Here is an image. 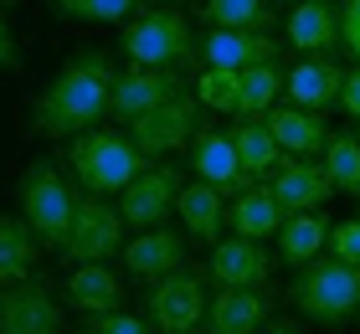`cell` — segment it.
I'll list each match as a JSON object with an SVG mask.
<instances>
[{
	"label": "cell",
	"instance_id": "cell-1",
	"mask_svg": "<svg viewBox=\"0 0 360 334\" xmlns=\"http://www.w3.org/2000/svg\"><path fill=\"white\" fill-rule=\"evenodd\" d=\"M113 82H119V72H113V62L103 52L72 57L46 82V93L31 103V129L46 134V139H77V134H88L108 113Z\"/></svg>",
	"mask_w": 360,
	"mask_h": 334
},
{
	"label": "cell",
	"instance_id": "cell-2",
	"mask_svg": "<svg viewBox=\"0 0 360 334\" xmlns=\"http://www.w3.org/2000/svg\"><path fill=\"white\" fill-rule=\"evenodd\" d=\"M68 165H72L77 186L88 195H119L150 160H144L139 144L124 139L119 129H88V134H77L68 144Z\"/></svg>",
	"mask_w": 360,
	"mask_h": 334
},
{
	"label": "cell",
	"instance_id": "cell-3",
	"mask_svg": "<svg viewBox=\"0 0 360 334\" xmlns=\"http://www.w3.org/2000/svg\"><path fill=\"white\" fill-rule=\"evenodd\" d=\"M21 216L26 226L37 231L41 247L62 252L72 237V216H77V191L68 186V175L57 170L52 160H31L21 175Z\"/></svg>",
	"mask_w": 360,
	"mask_h": 334
},
{
	"label": "cell",
	"instance_id": "cell-4",
	"mask_svg": "<svg viewBox=\"0 0 360 334\" xmlns=\"http://www.w3.org/2000/svg\"><path fill=\"white\" fill-rule=\"evenodd\" d=\"M293 309L314 324H345L360 314V267L340 257H314L293 283Z\"/></svg>",
	"mask_w": 360,
	"mask_h": 334
},
{
	"label": "cell",
	"instance_id": "cell-5",
	"mask_svg": "<svg viewBox=\"0 0 360 334\" xmlns=\"http://www.w3.org/2000/svg\"><path fill=\"white\" fill-rule=\"evenodd\" d=\"M119 46H124V57L134 67H175V62L195 57V37H191L186 15L165 11V6H139L129 15Z\"/></svg>",
	"mask_w": 360,
	"mask_h": 334
},
{
	"label": "cell",
	"instance_id": "cell-6",
	"mask_svg": "<svg viewBox=\"0 0 360 334\" xmlns=\"http://www.w3.org/2000/svg\"><path fill=\"white\" fill-rule=\"evenodd\" d=\"M144 309H150V324L160 334H201V324H206V273H195V267L165 273L150 288Z\"/></svg>",
	"mask_w": 360,
	"mask_h": 334
},
{
	"label": "cell",
	"instance_id": "cell-7",
	"mask_svg": "<svg viewBox=\"0 0 360 334\" xmlns=\"http://www.w3.org/2000/svg\"><path fill=\"white\" fill-rule=\"evenodd\" d=\"M180 191H186V170H180V165H144V170L119 191L124 226H134V231L160 226L170 216V206L180 200Z\"/></svg>",
	"mask_w": 360,
	"mask_h": 334
},
{
	"label": "cell",
	"instance_id": "cell-8",
	"mask_svg": "<svg viewBox=\"0 0 360 334\" xmlns=\"http://www.w3.org/2000/svg\"><path fill=\"white\" fill-rule=\"evenodd\" d=\"M201 129V98H186V93H175L170 103H160L150 113H139L134 124H129V139L139 144V155L144 160H165L175 155L180 144H191V134Z\"/></svg>",
	"mask_w": 360,
	"mask_h": 334
},
{
	"label": "cell",
	"instance_id": "cell-9",
	"mask_svg": "<svg viewBox=\"0 0 360 334\" xmlns=\"http://www.w3.org/2000/svg\"><path fill=\"white\" fill-rule=\"evenodd\" d=\"M113 252H124V216L119 206H108L103 195H77V216H72V237L62 247L68 262H103Z\"/></svg>",
	"mask_w": 360,
	"mask_h": 334
},
{
	"label": "cell",
	"instance_id": "cell-10",
	"mask_svg": "<svg viewBox=\"0 0 360 334\" xmlns=\"http://www.w3.org/2000/svg\"><path fill=\"white\" fill-rule=\"evenodd\" d=\"M0 334H62V304L46 278H21L0 288Z\"/></svg>",
	"mask_w": 360,
	"mask_h": 334
},
{
	"label": "cell",
	"instance_id": "cell-11",
	"mask_svg": "<svg viewBox=\"0 0 360 334\" xmlns=\"http://www.w3.org/2000/svg\"><path fill=\"white\" fill-rule=\"evenodd\" d=\"M175 93H186V88H180V77L170 72V67H129V72H119V82H113L108 113L119 124H134L139 113L170 103Z\"/></svg>",
	"mask_w": 360,
	"mask_h": 334
},
{
	"label": "cell",
	"instance_id": "cell-12",
	"mask_svg": "<svg viewBox=\"0 0 360 334\" xmlns=\"http://www.w3.org/2000/svg\"><path fill=\"white\" fill-rule=\"evenodd\" d=\"M191 170L201 175L206 186H217L221 195H242L248 186H257V180L242 170L232 139L217 134V129H195V134H191Z\"/></svg>",
	"mask_w": 360,
	"mask_h": 334
},
{
	"label": "cell",
	"instance_id": "cell-13",
	"mask_svg": "<svg viewBox=\"0 0 360 334\" xmlns=\"http://www.w3.org/2000/svg\"><path fill=\"white\" fill-rule=\"evenodd\" d=\"M211 283L217 288H263L268 273H273V257H268V247H257L248 237H221L217 247H211Z\"/></svg>",
	"mask_w": 360,
	"mask_h": 334
},
{
	"label": "cell",
	"instance_id": "cell-14",
	"mask_svg": "<svg viewBox=\"0 0 360 334\" xmlns=\"http://www.w3.org/2000/svg\"><path fill=\"white\" fill-rule=\"evenodd\" d=\"M206 67H232V72H248L257 62H278V41L268 31H221L211 26L201 41H195Z\"/></svg>",
	"mask_w": 360,
	"mask_h": 334
},
{
	"label": "cell",
	"instance_id": "cell-15",
	"mask_svg": "<svg viewBox=\"0 0 360 334\" xmlns=\"http://www.w3.org/2000/svg\"><path fill=\"white\" fill-rule=\"evenodd\" d=\"M268 191L278 195L283 211H314L335 195V180L324 175V165H309V160H293L283 155V165L268 175Z\"/></svg>",
	"mask_w": 360,
	"mask_h": 334
},
{
	"label": "cell",
	"instance_id": "cell-16",
	"mask_svg": "<svg viewBox=\"0 0 360 334\" xmlns=\"http://www.w3.org/2000/svg\"><path fill=\"white\" fill-rule=\"evenodd\" d=\"M119 257L129 267V278L160 283L165 273H175V267L186 262V242H180V231H170V226H150V231H139V237H129V247Z\"/></svg>",
	"mask_w": 360,
	"mask_h": 334
},
{
	"label": "cell",
	"instance_id": "cell-17",
	"mask_svg": "<svg viewBox=\"0 0 360 334\" xmlns=\"http://www.w3.org/2000/svg\"><path fill=\"white\" fill-rule=\"evenodd\" d=\"M340 88H345V72H340L330 57H309V62H299V67L288 72V82H283L288 103H293V108H309V113L335 108V103H340Z\"/></svg>",
	"mask_w": 360,
	"mask_h": 334
},
{
	"label": "cell",
	"instance_id": "cell-18",
	"mask_svg": "<svg viewBox=\"0 0 360 334\" xmlns=\"http://www.w3.org/2000/svg\"><path fill=\"white\" fill-rule=\"evenodd\" d=\"M263 119H268V129H273L278 149L293 155V160H314V155H324V144H330L324 119H319V113H309V108H293V103L278 108V103H273Z\"/></svg>",
	"mask_w": 360,
	"mask_h": 334
},
{
	"label": "cell",
	"instance_id": "cell-19",
	"mask_svg": "<svg viewBox=\"0 0 360 334\" xmlns=\"http://www.w3.org/2000/svg\"><path fill=\"white\" fill-rule=\"evenodd\" d=\"M283 206H278V195L268 191V180H257V186H248L242 195H232V206H226V221H232L237 237L248 242H268L278 237V226H283Z\"/></svg>",
	"mask_w": 360,
	"mask_h": 334
},
{
	"label": "cell",
	"instance_id": "cell-20",
	"mask_svg": "<svg viewBox=\"0 0 360 334\" xmlns=\"http://www.w3.org/2000/svg\"><path fill=\"white\" fill-rule=\"evenodd\" d=\"M268 309H273V298L257 288H221L206 309V324H211V334H252L268 324Z\"/></svg>",
	"mask_w": 360,
	"mask_h": 334
},
{
	"label": "cell",
	"instance_id": "cell-21",
	"mask_svg": "<svg viewBox=\"0 0 360 334\" xmlns=\"http://www.w3.org/2000/svg\"><path fill=\"white\" fill-rule=\"evenodd\" d=\"M324 247H330V221H324V211H288L283 226H278V257L288 267H309Z\"/></svg>",
	"mask_w": 360,
	"mask_h": 334
},
{
	"label": "cell",
	"instance_id": "cell-22",
	"mask_svg": "<svg viewBox=\"0 0 360 334\" xmlns=\"http://www.w3.org/2000/svg\"><path fill=\"white\" fill-rule=\"evenodd\" d=\"M68 304L77 314H113L124 309V288H119V273L103 262H77V273L68 278Z\"/></svg>",
	"mask_w": 360,
	"mask_h": 334
},
{
	"label": "cell",
	"instance_id": "cell-23",
	"mask_svg": "<svg viewBox=\"0 0 360 334\" xmlns=\"http://www.w3.org/2000/svg\"><path fill=\"white\" fill-rule=\"evenodd\" d=\"M226 139H232L237 160H242V170H248L252 180H268L278 165H283V149H278L268 119H248V113H237V124L226 129Z\"/></svg>",
	"mask_w": 360,
	"mask_h": 334
},
{
	"label": "cell",
	"instance_id": "cell-24",
	"mask_svg": "<svg viewBox=\"0 0 360 334\" xmlns=\"http://www.w3.org/2000/svg\"><path fill=\"white\" fill-rule=\"evenodd\" d=\"M175 211H180V221H186V231H191L195 242H211V247L221 242L226 206H221V191H217V186H206V180L186 186V191H180V200H175Z\"/></svg>",
	"mask_w": 360,
	"mask_h": 334
},
{
	"label": "cell",
	"instance_id": "cell-25",
	"mask_svg": "<svg viewBox=\"0 0 360 334\" xmlns=\"http://www.w3.org/2000/svg\"><path fill=\"white\" fill-rule=\"evenodd\" d=\"M37 231L26 226V216L15 221V216H0V288H11V283L31 278V267H37Z\"/></svg>",
	"mask_w": 360,
	"mask_h": 334
},
{
	"label": "cell",
	"instance_id": "cell-26",
	"mask_svg": "<svg viewBox=\"0 0 360 334\" xmlns=\"http://www.w3.org/2000/svg\"><path fill=\"white\" fill-rule=\"evenodd\" d=\"M340 37V15L330 0H299L288 15V41L299 46V52H324V46H335Z\"/></svg>",
	"mask_w": 360,
	"mask_h": 334
},
{
	"label": "cell",
	"instance_id": "cell-27",
	"mask_svg": "<svg viewBox=\"0 0 360 334\" xmlns=\"http://www.w3.org/2000/svg\"><path fill=\"white\" fill-rule=\"evenodd\" d=\"M206 26L221 31H268L273 26V0H201Z\"/></svg>",
	"mask_w": 360,
	"mask_h": 334
},
{
	"label": "cell",
	"instance_id": "cell-28",
	"mask_svg": "<svg viewBox=\"0 0 360 334\" xmlns=\"http://www.w3.org/2000/svg\"><path fill=\"white\" fill-rule=\"evenodd\" d=\"M288 72H278V62H257L242 72V98H237V113H248V119H263L273 108V98L283 93Z\"/></svg>",
	"mask_w": 360,
	"mask_h": 334
},
{
	"label": "cell",
	"instance_id": "cell-29",
	"mask_svg": "<svg viewBox=\"0 0 360 334\" xmlns=\"http://www.w3.org/2000/svg\"><path fill=\"white\" fill-rule=\"evenodd\" d=\"M324 175L335 180V191L360 195V134H335L324 144Z\"/></svg>",
	"mask_w": 360,
	"mask_h": 334
},
{
	"label": "cell",
	"instance_id": "cell-30",
	"mask_svg": "<svg viewBox=\"0 0 360 334\" xmlns=\"http://www.w3.org/2000/svg\"><path fill=\"white\" fill-rule=\"evenodd\" d=\"M195 98H201V108H226V113H237L242 72H232V67H206V72L195 77Z\"/></svg>",
	"mask_w": 360,
	"mask_h": 334
},
{
	"label": "cell",
	"instance_id": "cell-31",
	"mask_svg": "<svg viewBox=\"0 0 360 334\" xmlns=\"http://www.w3.org/2000/svg\"><path fill=\"white\" fill-rule=\"evenodd\" d=\"M52 11L72 21H124L139 11V0H52Z\"/></svg>",
	"mask_w": 360,
	"mask_h": 334
},
{
	"label": "cell",
	"instance_id": "cell-32",
	"mask_svg": "<svg viewBox=\"0 0 360 334\" xmlns=\"http://www.w3.org/2000/svg\"><path fill=\"white\" fill-rule=\"evenodd\" d=\"M88 334H150V324H144L139 314L113 309V314H93V319H88Z\"/></svg>",
	"mask_w": 360,
	"mask_h": 334
},
{
	"label": "cell",
	"instance_id": "cell-33",
	"mask_svg": "<svg viewBox=\"0 0 360 334\" xmlns=\"http://www.w3.org/2000/svg\"><path fill=\"white\" fill-rule=\"evenodd\" d=\"M330 252L340 262H355L360 267V216H355V221H335L330 226Z\"/></svg>",
	"mask_w": 360,
	"mask_h": 334
},
{
	"label": "cell",
	"instance_id": "cell-34",
	"mask_svg": "<svg viewBox=\"0 0 360 334\" xmlns=\"http://www.w3.org/2000/svg\"><path fill=\"white\" fill-rule=\"evenodd\" d=\"M340 108L360 119V72H345V88H340Z\"/></svg>",
	"mask_w": 360,
	"mask_h": 334
},
{
	"label": "cell",
	"instance_id": "cell-35",
	"mask_svg": "<svg viewBox=\"0 0 360 334\" xmlns=\"http://www.w3.org/2000/svg\"><path fill=\"white\" fill-rule=\"evenodd\" d=\"M340 31H360V0H345V6H340Z\"/></svg>",
	"mask_w": 360,
	"mask_h": 334
},
{
	"label": "cell",
	"instance_id": "cell-36",
	"mask_svg": "<svg viewBox=\"0 0 360 334\" xmlns=\"http://www.w3.org/2000/svg\"><path fill=\"white\" fill-rule=\"evenodd\" d=\"M0 67H15V41H11V26L0 21Z\"/></svg>",
	"mask_w": 360,
	"mask_h": 334
},
{
	"label": "cell",
	"instance_id": "cell-37",
	"mask_svg": "<svg viewBox=\"0 0 360 334\" xmlns=\"http://www.w3.org/2000/svg\"><path fill=\"white\" fill-rule=\"evenodd\" d=\"M252 334H299L288 319H278V324H263V329H252Z\"/></svg>",
	"mask_w": 360,
	"mask_h": 334
},
{
	"label": "cell",
	"instance_id": "cell-38",
	"mask_svg": "<svg viewBox=\"0 0 360 334\" xmlns=\"http://www.w3.org/2000/svg\"><path fill=\"white\" fill-rule=\"evenodd\" d=\"M340 41H345V46H350V52L360 57V31H340Z\"/></svg>",
	"mask_w": 360,
	"mask_h": 334
},
{
	"label": "cell",
	"instance_id": "cell-39",
	"mask_svg": "<svg viewBox=\"0 0 360 334\" xmlns=\"http://www.w3.org/2000/svg\"><path fill=\"white\" fill-rule=\"evenodd\" d=\"M355 134H360V119H355Z\"/></svg>",
	"mask_w": 360,
	"mask_h": 334
},
{
	"label": "cell",
	"instance_id": "cell-40",
	"mask_svg": "<svg viewBox=\"0 0 360 334\" xmlns=\"http://www.w3.org/2000/svg\"><path fill=\"white\" fill-rule=\"evenodd\" d=\"M355 319H360V314H355Z\"/></svg>",
	"mask_w": 360,
	"mask_h": 334
},
{
	"label": "cell",
	"instance_id": "cell-41",
	"mask_svg": "<svg viewBox=\"0 0 360 334\" xmlns=\"http://www.w3.org/2000/svg\"><path fill=\"white\" fill-rule=\"evenodd\" d=\"M355 216H360V211H355Z\"/></svg>",
	"mask_w": 360,
	"mask_h": 334
}]
</instances>
